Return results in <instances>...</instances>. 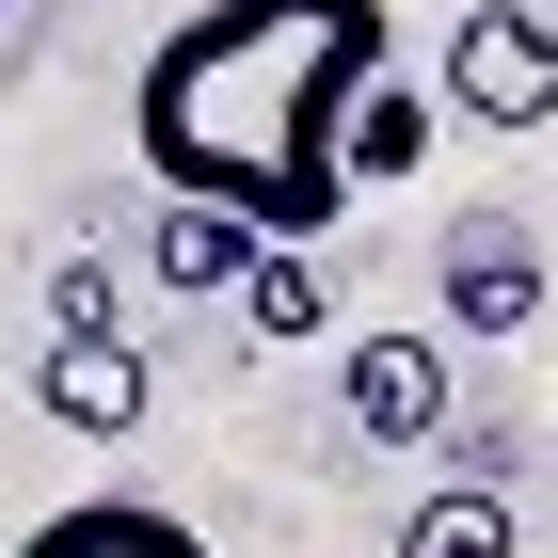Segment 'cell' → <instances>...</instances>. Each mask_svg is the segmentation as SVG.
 I'll return each instance as SVG.
<instances>
[{"label": "cell", "mask_w": 558, "mask_h": 558, "mask_svg": "<svg viewBox=\"0 0 558 558\" xmlns=\"http://www.w3.org/2000/svg\"><path fill=\"white\" fill-rule=\"evenodd\" d=\"M16 558H208V543H192L160 495H64V511H48Z\"/></svg>", "instance_id": "obj_5"}, {"label": "cell", "mask_w": 558, "mask_h": 558, "mask_svg": "<svg viewBox=\"0 0 558 558\" xmlns=\"http://www.w3.org/2000/svg\"><path fill=\"white\" fill-rule=\"evenodd\" d=\"M256 223L240 208H160V240H144V271H160V288H256Z\"/></svg>", "instance_id": "obj_6"}, {"label": "cell", "mask_w": 558, "mask_h": 558, "mask_svg": "<svg viewBox=\"0 0 558 558\" xmlns=\"http://www.w3.org/2000/svg\"><path fill=\"white\" fill-rule=\"evenodd\" d=\"M447 96H463L478 129H558V16H526V0H463Z\"/></svg>", "instance_id": "obj_2"}, {"label": "cell", "mask_w": 558, "mask_h": 558, "mask_svg": "<svg viewBox=\"0 0 558 558\" xmlns=\"http://www.w3.org/2000/svg\"><path fill=\"white\" fill-rule=\"evenodd\" d=\"M33 399H48V430H144V351L129 336H64L33 367Z\"/></svg>", "instance_id": "obj_4"}, {"label": "cell", "mask_w": 558, "mask_h": 558, "mask_svg": "<svg viewBox=\"0 0 558 558\" xmlns=\"http://www.w3.org/2000/svg\"><path fill=\"white\" fill-rule=\"evenodd\" d=\"M351 160H367V175H415V160H430V96H399V81H384L367 112H351Z\"/></svg>", "instance_id": "obj_10"}, {"label": "cell", "mask_w": 558, "mask_h": 558, "mask_svg": "<svg viewBox=\"0 0 558 558\" xmlns=\"http://www.w3.org/2000/svg\"><path fill=\"white\" fill-rule=\"evenodd\" d=\"M526 526H511V495L495 478H430L415 511H399V558H511Z\"/></svg>", "instance_id": "obj_7"}, {"label": "cell", "mask_w": 558, "mask_h": 558, "mask_svg": "<svg viewBox=\"0 0 558 558\" xmlns=\"http://www.w3.org/2000/svg\"><path fill=\"white\" fill-rule=\"evenodd\" d=\"M240 303H256V336H271V351H303L319 319H336V303H319V256H256V288H240Z\"/></svg>", "instance_id": "obj_9"}, {"label": "cell", "mask_w": 558, "mask_h": 558, "mask_svg": "<svg viewBox=\"0 0 558 558\" xmlns=\"http://www.w3.org/2000/svg\"><path fill=\"white\" fill-rule=\"evenodd\" d=\"M351 430H367V447L447 430V351H430V336H367V351H351Z\"/></svg>", "instance_id": "obj_3"}, {"label": "cell", "mask_w": 558, "mask_h": 558, "mask_svg": "<svg viewBox=\"0 0 558 558\" xmlns=\"http://www.w3.org/2000/svg\"><path fill=\"white\" fill-rule=\"evenodd\" d=\"M447 303H463V319H526V303H543V256L511 240V208H478L463 240H447Z\"/></svg>", "instance_id": "obj_8"}, {"label": "cell", "mask_w": 558, "mask_h": 558, "mask_svg": "<svg viewBox=\"0 0 558 558\" xmlns=\"http://www.w3.org/2000/svg\"><path fill=\"white\" fill-rule=\"evenodd\" d=\"M399 16L384 0H192L144 48V175L175 208H240L271 256H303L351 192V112L384 96Z\"/></svg>", "instance_id": "obj_1"}]
</instances>
